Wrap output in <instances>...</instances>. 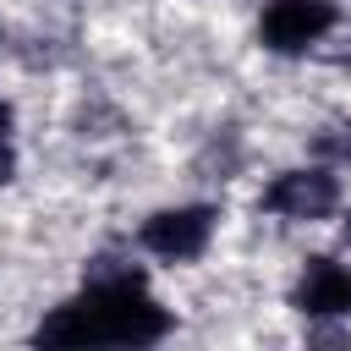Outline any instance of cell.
Instances as JSON below:
<instances>
[{
  "mask_svg": "<svg viewBox=\"0 0 351 351\" xmlns=\"http://www.w3.org/2000/svg\"><path fill=\"white\" fill-rule=\"evenodd\" d=\"M176 329L170 307L154 302L148 274L115 258H99V269L82 280L77 296L44 313L33 329L38 346H159Z\"/></svg>",
  "mask_w": 351,
  "mask_h": 351,
  "instance_id": "cell-1",
  "label": "cell"
},
{
  "mask_svg": "<svg viewBox=\"0 0 351 351\" xmlns=\"http://www.w3.org/2000/svg\"><path fill=\"white\" fill-rule=\"evenodd\" d=\"M214 225H219V208L214 203H181V208H159L143 219L137 230V247L165 258V263H192L208 252L214 241Z\"/></svg>",
  "mask_w": 351,
  "mask_h": 351,
  "instance_id": "cell-2",
  "label": "cell"
},
{
  "mask_svg": "<svg viewBox=\"0 0 351 351\" xmlns=\"http://www.w3.org/2000/svg\"><path fill=\"white\" fill-rule=\"evenodd\" d=\"M340 22L335 0H269L258 16V44L269 55H307L318 38H329Z\"/></svg>",
  "mask_w": 351,
  "mask_h": 351,
  "instance_id": "cell-3",
  "label": "cell"
},
{
  "mask_svg": "<svg viewBox=\"0 0 351 351\" xmlns=\"http://www.w3.org/2000/svg\"><path fill=\"white\" fill-rule=\"evenodd\" d=\"M258 203L280 219H329L340 208V176L329 165H302V170L274 176Z\"/></svg>",
  "mask_w": 351,
  "mask_h": 351,
  "instance_id": "cell-4",
  "label": "cell"
},
{
  "mask_svg": "<svg viewBox=\"0 0 351 351\" xmlns=\"http://www.w3.org/2000/svg\"><path fill=\"white\" fill-rule=\"evenodd\" d=\"M291 307L307 318H351V263L340 258H307L302 280L291 291Z\"/></svg>",
  "mask_w": 351,
  "mask_h": 351,
  "instance_id": "cell-5",
  "label": "cell"
},
{
  "mask_svg": "<svg viewBox=\"0 0 351 351\" xmlns=\"http://www.w3.org/2000/svg\"><path fill=\"white\" fill-rule=\"evenodd\" d=\"M11 170H16V148H11V110L0 104V186L11 181Z\"/></svg>",
  "mask_w": 351,
  "mask_h": 351,
  "instance_id": "cell-6",
  "label": "cell"
},
{
  "mask_svg": "<svg viewBox=\"0 0 351 351\" xmlns=\"http://www.w3.org/2000/svg\"><path fill=\"white\" fill-rule=\"evenodd\" d=\"M340 236H346V247H351V208H346V219H340Z\"/></svg>",
  "mask_w": 351,
  "mask_h": 351,
  "instance_id": "cell-7",
  "label": "cell"
}]
</instances>
